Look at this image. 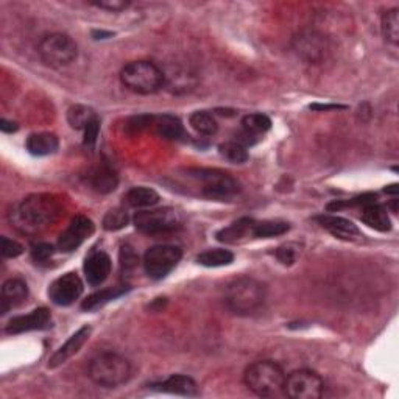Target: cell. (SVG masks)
Returning <instances> with one entry per match:
<instances>
[{
  "mask_svg": "<svg viewBox=\"0 0 399 399\" xmlns=\"http://www.w3.org/2000/svg\"><path fill=\"white\" fill-rule=\"evenodd\" d=\"M63 214L61 203L53 195L35 193L22 200L11 213V223L23 234H39Z\"/></svg>",
  "mask_w": 399,
  "mask_h": 399,
  "instance_id": "1",
  "label": "cell"
},
{
  "mask_svg": "<svg viewBox=\"0 0 399 399\" xmlns=\"http://www.w3.org/2000/svg\"><path fill=\"white\" fill-rule=\"evenodd\" d=\"M267 289L260 281L240 276L233 280L225 289V304L238 315H251L264 306Z\"/></svg>",
  "mask_w": 399,
  "mask_h": 399,
  "instance_id": "2",
  "label": "cell"
},
{
  "mask_svg": "<svg viewBox=\"0 0 399 399\" xmlns=\"http://www.w3.org/2000/svg\"><path fill=\"white\" fill-rule=\"evenodd\" d=\"M243 382L250 392L260 398H276L284 395L286 373L273 361H257L245 370Z\"/></svg>",
  "mask_w": 399,
  "mask_h": 399,
  "instance_id": "3",
  "label": "cell"
},
{
  "mask_svg": "<svg viewBox=\"0 0 399 399\" xmlns=\"http://www.w3.org/2000/svg\"><path fill=\"white\" fill-rule=\"evenodd\" d=\"M120 81L128 91L150 95L166 85V75L151 61H133L120 70Z\"/></svg>",
  "mask_w": 399,
  "mask_h": 399,
  "instance_id": "4",
  "label": "cell"
},
{
  "mask_svg": "<svg viewBox=\"0 0 399 399\" xmlns=\"http://www.w3.org/2000/svg\"><path fill=\"white\" fill-rule=\"evenodd\" d=\"M89 378L103 388H117L132 376V365L119 354L103 353L89 363Z\"/></svg>",
  "mask_w": 399,
  "mask_h": 399,
  "instance_id": "5",
  "label": "cell"
},
{
  "mask_svg": "<svg viewBox=\"0 0 399 399\" xmlns=\"http://www.w3.org/2000/svg\"><path fill=\"white\" fill-rule=\"evenodd\" d=\"M189 176L200 187L203 197L216 201L231 200L239 192V183L234 178L217 169H191Z\"/></svg>",
  "mask_w": 399,
  "mask_h": 399,
  "instance_id": "6",
  "label": "cell"
},
{
  "mask_svg": "<svg viewBox=\"0 0 399 399\" xmlns=\"http://www.w3.org/2000/svg\"><path fill=\"white\" fill-rule=\"evenodd\" d=\"M41 60L48 68L61 69L77 60L78 47L69 35L50 33L46 35L38 46Z\"/></svg>",
  "mask_w": 399,
  "mask_h": 399,
  "instance_id": "7",
  "label": "cell"
},
{
  "mask_svg": "<svg viewBox=\"0 0 399 399\" xmlns=\"http://www.w3.org/2000/svg\"><path fill=\"white\" fill-rule=\"evenodd\" d=\"M137 231L144 234H164L172 233L181 226L183 220L178 211L172 208H159L150 211H139L133 217Z\"/></svg>",
  "mask_w": 399,
  "mask_h": 399,
  "instance_id": "8",
  "label": "cell"
},
{
  "mask_svg": "<svg viewBox=\"0 0 399 399\" xmlns=\"http://www.w3.org/2000/svg\"><path fill=\"white\" fill-rule=\"evenodd\" d=\"M183 257V251L180 247L175 245H154L147 250L144 256V268L145 273L151 280L158 281L166 276L180 264Z\"/></svg>",
  "mask_w": 399,
  "mask_h": 399,
  "instance_id": "9",
  "label": "cell"
},
{
  "mask_svg": "<svg viewBox=\"0 0 399 399\" xmlns=\"http://www.w3.org/2000/svg\"><path fill=\"white\" fill-rule=\"evenodd\" d=\"M324 392L323 379L311 370H297L286 376L284 395L292 399H319Z\"/></svg>",
  "mask_w": 399,
  "mask_h": 399,
  "instance_id": "10",
  "label": "cell"
},
{
  "mask_svg": "<svg viewBox=\"0 0 399 399\" xmlns=\"http://www.w3.org/2000/svg\"><path fill=\"white\" fill-rule=\"evenodd\" d=\"M293 48L301 60L311 64L323 63L329 53L328 41L314 30H304L293 38Z\"/></svg>",
  "mask_w": 399,
  "mask_h": 399,
  "instance_id": "11",
  "label": "cell"
},
{
  "mask_svg": "<svg viewBox=\"0 0 399 399\" xmlns=\"http://www.w3.org/2000/svg\"><path fill=\"white\" fill-rule=\"evenodd\" d=\"M94 231H95V226L91 218H87L85 216L73 217L69 226L61 233L58 239L60 251H64V253L75 251L81 243L91 238Z\"/></svg>",
  "mask_w": 399,
  "mask_h": 399,
  "instance_id": "12",
  "label": "cell"
},
{
  "mask_svg": "<svg viewBox=\"0 0 399 399\" xmlns=\"http://www.w3.org/2000/svg\"><path fill=\"white\" fill-rule=\"evenodd\" d=\"M83 293V282L77 273H66L52 282L48 297L56 306H70Z\"/></svg>",
  "mask_w": 399,
  "mask_h": 399,
  "instance_id": "13",
  "label": "cell"
},
{
  "mask_svg": "<svg viewBox=\"0 0 399 399\" xmlns=\"http://www.w3.org/2000/svg\"><path fill=\"white\" fill-rule=\"evenodd\" d=\"M50 323H52L50 311L46 307H39L27 315L14 316V319L8 321L5 332L16 336V334H23L30 331H41V329H47L50 326Z\"/></svg>",
  "mask_w": 399,
  "mask_h": 399,
  "instance_id": "14",
  "label": "cell"
},
{
  "mask_svg": "<svg viewBox=\"0 0 399 399\" xmlns=\"http://www.w3.org/2000/svg\"><path fill=\"white\" fill-rule=\"evenodd\" d=\"M83 270L89 286H100L111 273V259L103 251H94L86 257Z\"/></svg>",
  "mask_w": 399,
  "mask_h": 399,
  "instance_id": "15",
  "label": "cell"
},
{
  "mask_svg": "<svg viewBox=\"0 0 399 399\" xmlns=\"http://www.w3.org/2000/svg\"><path fill=\"white\" fill-rule=\"evenodd\" d=\"M91 326H83V328H80L73 336L64 344L58 351H56L52 357H50V361H48V368H58V366H61L63 363H66L70 357L75 356L81 346H83L89 336H91Z\"/></svg>",
  "mask_w": 399,
  "mask_h": 399,
  "instance_id": "16",
  "label": "cell"
},
{
  "mask_svg": "<svg viewBox=\"0 0 399 399\" xmlns=\"http://www.w3.org/2000/svg\"><path fill=\"white\" fill-rule=\"evenodd\" d=\"M316 222L324 230L329 231L334 238H339L341 240H356L362 238L359 228L348 218L339 216H320L316 217Z\"/></svg>",
  "mask_w": 399,
  "mask_h": 399,
  "instance_id": "17",
  "label": "cell"
},
{
  "mask_svg": "<svg viewBox=\"0 0 399 399\" xmlns=\"http://www.w3.org/2000/svg\"><path fill=\"white\" fill-rule=\"evenodd\" d=\"M153 388L159 390V392L172 393V395H181V396H197L198 395V385L192 378L184 376V374H172L169 379L159 384L151 385Z\"/></svg>",
  "mask_w": 399,
  "mask_h": 399,
  "instance_id": "18",
  "label": "cell"
},
{
  "mask_svg": "<svg viewBox=\"0 0 399 399\" xmlns=\"http://www.w3.org/2000/svg\"><path fill=\"white\" fill-rule=\"evenodd\" d=\"M28 297L27 284L21 280H8L2 286V314L21 306Z\"/></svg>",
  "mask_w": 399,
  "mask_h": 399,
  "instance_id": "19",
  "label": "cell"
},
{
  "mask_svg": "<svg viewBox=\"0 0 399 399\" xmlns=\"http://www.w3.org/2000/svg\"><path fill=\"white\" fill-rule=\"evenodd\" d=\"M253 218H240L222 231L217 233V239L223 243H239L248 238H253Z\"/></svg>",
  "mask_w": 399,
  "mask_h": 399,
  "instance_id": "20",
  "label": "cell"
},
{
  "mask_svg": "<svg viewBox=\"0 0 399 399\" xmlns=\"http://www.w3.org/2000/svg\"><path fill=\"white\" fill-rule=\"evenodd\" d=\"M362 220L370 228H374V230L381 233L390 231V228H392V220H390L387 208L379 205L376 201L363 206Z\"/></svg>",
  "mask_w": 399,
  "mask_h": 399,
  "instance_id": "21",
  "label": "cell"
},
{
  "mask_svg": "<svg viewBox=\"0 0 399 399\" xmlns=\"http://www.w3.org/2000/svg\"><path fill=\"white\" fill-rule=\"evenodd\" d=\"M27 150L33 156H48L53 154L60 147V141L53 133H35L28 136Z\"/></svg>",
  "mask_w": 399,
  "mask_h": 399,
  "instance_id": "22",
  "label": "cell"
},
{
  "mask_svg": "<svg viewBox=\"0 0 399 399\" xmlns=\"http://www.w3.org/2000/svg\"><path fill=\"white\" fill-rule=\"evenodd\" d=\"M153 127L156 133L164 137L167 141H178L184 136V127L181 120L172 114H162V116H154Z\"/></svg>",
  "mask_w": 399,
  "mask_h": 399,
  "instance_id": "23",
  "label": "cell"
},
{
  "mask_svg": "<svg viewBox=\"0 0 399 399\" xmlns=\"http://www.w3.org/2000/svg\"><path fill=\"white\" fill-rule=\"evenodd\" d=\"M124 200L127 203V206L129 208H137V209L151 208L159 203V193L154 189H150V187L139 186L129 189L125 193Z\"/></svg>",
  "mask_w": 399,
  "mask_h": 399,
  "instance_id": "24",
  "label": "cell"
},
{
  "mask_svg": "<svg viewBox=\"0 0 399 399\" xmlns=\"http://www.w3.org/2000/svg\"><path fill=\"white\" fill-rule=\"evenodd\" d=\"M117 183L119 180L116 172L107 164L97 167L91 175V186L100 193H110L116 191Z\"/></svg>",
  "mask_w": 399,
  "mask_h": 399,
  "instance_id": "25",
  "label": "cell"
},
{
  "mask_svg": "<svg viewBox=\"0 0 399 399\" xmlns=\"http://www.w3.org/2000/svg\"><path fill=\"white\" fill-rule=\"evenodd\" d=\"M127 290L128 289L125 286H122V287H112V289H105L100 292H95L91 297H87L85 299V303L81 304V309H83V311H95V309L105 306L107 303H110V301L125 295Z\"/></svg>",
  "mask_w": 399,
  "mask_h": 399,
  "instance_id": "26",
  "label": "cell"
},
{
  "mask_svg": "<svg viewBox=\"0 0 399 399\" xmlns=\"http://www.w3.org/2000/svg\"><path fill=\"white\" fill-rule=\"evenodd\" d=\"M99 117H97L94 110L85 107V105H73L68 111L69 125L75 129H83V132L87 125H91Z\"/></svg>",
  "mask_w": 399,
  "mask_h": 399,
  "instance_id": "27",
  "label": "cell"
},
{
  "mask_svg": "<svg viewBox=\"0 0 399 399\" xmlns=\"http://www.w3.org/2000/svg\"><path fill=\"white\" fill-rule=\"evenodd\" d=\"M189 122H191V127L201 136H214L218 129L216 117L208 111L193 112Z\"/></svg>",
  "mask_w": 399,
  "mask_h": 399,
  "instance_id": "28",
  "label": "cell"
},
{
  "mask_svg": "<svg viewBox=\"0 0 399 399\" xmlns=\"http://www.w3.org/2000/svg\"><path fill=\"white\" fill-rule=\"evenodd\" d=\"M289 223L278 222V220H264V222H255L253 238L270 239L276 235H282L289 231Z\"/></svg>",
  "mask_w": 399,
  "mask_h": 399,
  "instance_id": "29",
  "label": "cell"
},
{
  "mask_svg": "<svg viewBox=\"0 0 399 399\" xmlns=\"http://www.w3.org/2000/svg\"><path fill=\"white\" fill-rule=\"evenodd\" d=\"M233 260H234V255L230 250H225V248L208 250L197 257V262L203 267H225L233 264Z\"/></svg>",
  "mask_w": 399,
  "mask_h": 399,
  "instance_id": "30",
  "label": "cell"
},
{
  "mask_svg": "<svg viewBox=\"0 0 399 399\" xmlns=\"http://www.w3.org/2000/svg\"><path fill=\"white\" fill-rule=\"evenodd\" d=\"M381 28H382V35H384L387 43L396 46L399 41V10L398 8H392V10H388L382 14Z\"/></svg>",
  "mask_w": 399,
  "mask_h": 399,
  "instance_id": "31",
  "label": "cell"
},
{
  "mask_svg": "<svg viewBox=\"0 0 399 399\" xmlns=\"http://www.w3.org/2000/svg\"><path fill=\"white\" fill-rule=\"evenodd\" d=\"M242 127H243V132H247L251 136H260L267 133L268 129L272 127V120L265 114H248L242 119Z\"/></svg>",
  "mask_w": 399,
  "mask_h": 399,
  "instance_id": "32",
  "label": "cell"
},
{
  "mask_svg": "<svg viewBox=\"0 0 399 399\" xmlns=\"http://www.w3.org/2000/svg\"><path fill=\"white\" fill-rule=\"evenodd\" d=\"M218 151L225 159L233 162V164H243V162L248 161L247 147H243L235 141H230V142L222 144L218 147Z\"/></svg>",
  "mask_w": 399,
  "mask_h": 399,
  "instance_id": "33",
  "label": "cell"
},
{
  "mask_svg": "<svg viewBox=\"0 0 399 399\" xmlns=\"http://www.w3.org/2000/svg\"><path fill=\"white\" fill-rule=\"evenodd\" d=\"M128 222H129V217L127 211L122 208H114L108 211L107 216L103 217V228L111 233L119 231V230H124Z\"/></svg>",
  "mask_w": 399,
  "mask_h": 399,
  "instance_id": "34",
  "label": "cell"
},
{
  "mask_svg": "<svg viewBox=\"0 0 399 399\" xmlns=\"http://www.w3.org/2000/svg\"><path fill=\"white\" fill-rule=\"evenodd\" d=\"M153 122L154 116H151V114H141V116H134L129 119L125 128L129 134H139L145 128L153 127Z\"/></svg>",
  "mask_w": 399,
  "mask_h": 399,
  "instance_id": "35",
  "label": "cell"
},
{
  "mask_svg": "<svg viewBox=\"0 0 399 399\" xmlns=\"http://www.w3.org/2000/svg\"><path fill=\"white\" fill-rule=\"evenodd\" d=\"M99 133H100V120L97 119L85 129V147L87 150H94L97 139H99Z\"/></svg>",
  "mask_w": 399,
  "mask_h": 399,
  "instance_id": "36",
  "label": "cell"
},
{
  "mask_svg": "<svg viewBox=\"0 0 399 399\" xmlns=\"http://www.w3.org/2000/svg\"><path fill=\"white\" fill-rule=\"evenodd\" d=\"M52 255L53 247L48 245V243H38V245H35L33 250H31V257H33L36 264L47 262V260L52 257Z\"/></svg>",
  "mask_w": 399,
  "mask_h": 399,
  "instance_id": "37",
  "label": "cell"
},
{
  "mask_svg": "<svg viewBox=\"0 0 399 399\" xmlns=\"http://www.w3.org/2000/svg\"><path fill=\"white\" fill-rule=\"evenodd\" d=\"M0 251H2V256L4 257H10L11 259V257L21 256L23 253V247L21 245L19 242L2 238V248H0Z\"/></svg>",
  "mask_w": 399,
  "mask_h": 399,
  "instance_id": "38",
  "label": "cell"
},
{
  "mask_svg": "<svg viewBox=\"0 0 399 399\" xmlns=\"http://www.w3.org/2000/svg\"><path fill=\"white\" fill-rule=\"evenodd\" d=\"M120 265H122V272L128 273L132 272L133 268L137 265V256L134 255V251L132 248H122V253H120Z\"/></svg>",
  "mask_w": 399,
  "mask_h": 399,
  "instance_id": "39",
  "label": "cell"
},
{
  "mask_svg": "<svg viewBox=\"0 0 399 399\" xmlns=\"http://www.w3.org/2000/svg\"><path fill=\"white\" fill-rule=\"evenodd\" d=\"M92 5L102 8V10H108V11H124L125 8H128L129 2L127 0H99V2H92Z\"/></svg>",
  "mask_w": 399,
  "mask_h": 399,
  "instance_id": "40",
  "label": "cell"
},
{
  "mask_svg": "<svg viewBox=\"0 0 399 399\" xmlns=\"http://www.w3.org/2000/svg\"><path fill=\"white\" fill-rule=\"evenodd\" d=\"M276 257L280 259V262L284 265H290L297 260V250L292 245H284L276 250Z\"/></svg>",
  "mask_w": 399,
  "mask_h": 399,
  "instance_id": "41",
  "label": "cell"
},
{
  "mask_svg": "<svg viewBox=\"0 0 399 399\" xmlns=\"http://www.w3.org/2000/svg\"><path fill=\"white\" fill-rule=\"evenodd\" d=\"M0 129H2L4 133H14V132H18V125H16L14 122L2 119L0 120Z\"/></svg>",
  "mask_w": 399,
  "mask_h": 399,
  "instance_id": "42",
  "label": "cell"
},
{
  "mask_svg": "<svg viewBox=\"0 0 399 399\" xmlns=\"http://www.w3.org/2000/svg\"><path fill=\"white\" fill-rule=\"evenodd\" d=\"M311 110L328 111V110H344V107H339V105H311Z\"/></svg>",
  "mask_w": 399,
  "mask_h": 399,
  "instance_id": "43",
  "label": "cell"
},
{
  "mask_svg": "<svg viewBox=\"0 0 399 399\" xmlns=\"http://www.w3.org/2000/svg\"><path fill=\"white\" fill-rule=\"evenodd\" d=\"M94 36L97 39V36H100V39H105V38H111L112 33L111 31H94Z\"/></svg>",
  "mask_w": 399,
  "mask_h": 399,
  "instance_id": "44",
  "label": "cell"
},
{
  "mask_svg": "<svg viewBox=\"0 0 399 399\" xmlns=\"http://www.w3.org/2000/svg\"><path fill=\"white\" fill-rule=\"evenodd\" d=\"M385 192H387V193H393V195H396V193H398V184H392V186L385 187Z\"/></svg>",
  "mask_w": 399,
  "mask_h": 399,
  "instance_id": "45",
  "label": "cell"
}]
</instances>
